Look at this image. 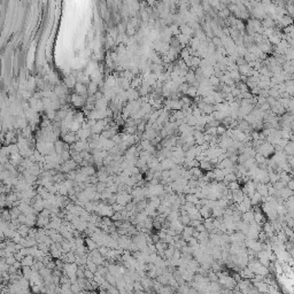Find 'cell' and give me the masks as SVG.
Masks as SVG:
<instances>
[{"label": "cell", "instance_id": "6da1fadb", "mask_svg": "<svg viewBox=\"0 0 294 294\" xmlns=\"http://www.w3.org/2000/svg\"><path fill=\"white\" fill-rule=\"evenodd\" d=\"M62 140L66 143V144H68V145H74L76 141L78 140V137L76 133H74V132H68V133H66L64 136H62Z\"/></svg>", "mask_w": 294, "mask_h": 294}, {"label": "cell", "instance_id": "7a4b0ae2", "mask_svg": "<svg viewBox=\"0 0 294 294\" xmlns=\"http://www.w3.org/2000/svg\"><path fill=\"white\" fill-rule=\"evenodd\" d=\"M71 101H72V104H74L75 107H80V106H83V105L86 102V98L75 93V94L71 95Z\"/></svg>", "mask_w": 294, "mask_h": 294}, {"label": "cell", "instance_id": "3957f363", "mask_svg": "<svg viewBox=\"0 0 294 294\" xmlns=\"http://www.w3.org/2000/svg\"><path fill=\"white\" fill-rule=\"evenodd\" d=\"M99 84L97 82H90V84L87 85V94L88 97H94V94L97 92H99Z\"/></svg>", "mask_w": 294, "mask_h": 294}, {"label": "cell", "instance_id": "277c9868", "mask_svg": "<svg viewBox=\"0 0 294 294\" xmlns=\"http://www.w3.org/2000/svg\"><path fill=\"white\" fill-rule=\"evenodd\" d=\"M21 263H22V267H32L36 263V259L32 255H28L26 257H23Z\"/></svg>", "mask_w": 294, "mask_h": 294}, {"label": "cell", "instance_id": "5b68a950", "mask_svg": "<svg viewBox=\"0 0 294 294\" xmlns=\"http://www.w3.org/2000/svg\"><path fill=\"white\" fill-rule=\"evenodd\" d=\"M30 229H31V227H30V226H28V225H26V224H21V225H20V226H18V233H20V234H21V235H22L23 238H26V237L29 235V232H30Z\"/></svg>", "mask_w": 294, "mask_h": 294}, {"label": "cell", "instance_id": "8992f818", "mask_svg": "<svg viewBox=\"0 0 294 294\" xmlns=\"http://www.w3.org/2000/svg\"><path fill=\"white\" fill-rule=\"evenodd\" d=\"M80 171L84 173V175H86L88 177H91V176H94L95 175V169L92 167V165H87V167H82L80 168Z\"/></svg>", "mask_w": 294, "mask_h": 294}, {"label": "cell", "instance_id": "52a82bcc", "mask_svg": "<svg viewBox=\"0 0 294 294\" xmlns=\"http://www.w3.org/2000/svg\"><path fill=\"white\" fill-rule=\"evenodd\" d=\"M86 248H88L90 251H95V249H98L99 248V245L97 244V242L92 239V238H86Z\"/></svg>", "mask_w": 294, "mask_h": 294}, {"label": "cell", "instance_id": "ba28073f", "mask_svg": "<svg viewBox=\"0 0 294 294\" xmlns=\"http://www.w3.org/2000/svg\"><path fill=\"white\" fill-rule=\"evenodd\" d=\"M140 283H141V285H143V288H144V291H147L151 286L153 285V282L151 280V278L149 277H143L141 279H140Z\"/></svg>", "mask_w": 294, "mask_h": 294}, {"label": "cell", "instance_id": "9c48e42d", "mask_svg": "<svg viewBox=\"0 0 294 294\" xmlns=\"http://www.w3.org/2000/svg\"><path fill=\"white\" fill-rule=\"evenodd\" d=\"M136 32H137V29L135 28L133 26H131V24H127V35H129L130 37L133 35H136Z\"/></svg>", "mask_w": 294, "mask_h": 294}, {"label": "cell", "instance_id": "30bf717a", "mask_svg": "<svg viewBox=\"0 0 294 294\" xmlns=\"http://www.w3.org/2000/svg\"><path fill=\"white\" fill-rule=\"evenodd\" d=\"M71 291L74 294H78L80 291H82V287L78 285V283H75V284H71Z\"/></svg>", "mask_w": 294, "mask_h": 294}, {"label": "cell", "instance_id": "8fae6325", "mask_svg": "<svg viewBox=\"0 0 294 294\" xmlns=\"http://www.w3.org/2000/svg\"><path fill=\"white\" fill-rule=\"evenodd\" d=\"M94 275L95 274H93L92 271H90V270H85V278H86L87 280H93L94 279Z\"/></svg>", "mask_w": 294, "mask_h": 294}, {"label": "cell", "instance_id": "7c38bea8", "mask_svg": "<svg viewBox=\"0 0 294 294\" xmlns=\"http://www.w3.org/2000/svg\"><path fill=\"white\" fill-rule=\"evenodd\" d=\"M186 92H189V94L194 97V95L197 94V88H195V87H193V88L190 87V88H187V91H186Z\"/></svg>", "mask_w": 294, "mask_h": 294}]
</instances>
